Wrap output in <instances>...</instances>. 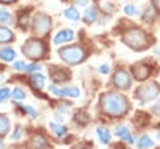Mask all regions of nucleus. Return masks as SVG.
<instances>
[{"instance_id": "f3484780", "label": "nucleus", "mask_w": 160, "mask_h": 149, "mask_svg": "<svg viewBox=\"0 0 160 149\" xmlns=\"http://www.w3.org/2000/svg\"><path fill=\"white\" fill-rule=\"evenodd\" d=\"M64 15H65V18L69 19V20H72V21L79 20V11H78L75 8H72V6L68 8V9L64 11Z\"/></svg>"}, {"instance_id": "423d86ee", "label": "nucleus", "mask_w": 160, "mask_h": 149, "mask_svg": "<svg viewBox=\"0 0 160 149\" xmlns=\"http://www.w3.org/2000/svg\"><path fill=\"white\" fill-rule=\"evenodd\" d=\"M159 91H160L159 86L155 83H150V84H146L144 86H140L136 90V96H138L139 100L145 103V101L155 99L159 95Z\"/></svg>"}, {"instance_id": "ea45409f", "label": "nucleus", "mask_w": 160, "mask_h": 149, "mask_svg": "<svg viewBox=\"0 0 160 149\" xmlns=\"http://www.w3.org/2000/svg\"><path fill=\"white\" fill-rule=\"evenodd\" d=\"M1 146H2V141L0 140V148H1Z\"/></svg>"}, {"instance_id": "f03ea898", "label": "nucleus", "mask_w": 160, "mask_h": 149, "mask_svg": "<svg viewBox=\"0 0 160 149\" xmlns=\"http://www.w3.org/2000/svg\"><path fill=\"white\" fill-rule=\"evenodd\" d=\"M124 41L132 49H145L149 45L148 35L140 29H130L124 34Z\"/></svg>"}, {"instance_id": "c756f323", "label": "nucleus", "mask_w": 160, "mask_h": 149, "mask_svg": "<svg viewBox=\"0 0 160 149\" xmlns=\"http://www.w3.org/2000/svg\"><path fill=\"white\" fill-rule=\"evenodd\" d=\"M24 110H25V113H26L28 115H30L31 118H35V116H36V110H35L32 106L26 105V106H24Z\"/></svg>"}, {"instance_id": "473e14b6", "label": "nucleus", "mask_w": 160, "mask_h": 149, "mask_svg": "<svg viewBox=\"0 0 160 149\" xmlns=\"http://www.w3.org/2000/svg\"><path fill=\"white\" fill-rule=\"evenodd\" d=\"M152 111H154L156 115H159V116H160V100H159V101L152 106Z\"/></svg>"}, {"instance_id": "0eeeda50", "label": "nucleus", "mask_w": 160, "mask_h": 149, "mask_svg": "<svg viewBox=\"0 0 160 149\" xmlns=\"http://www.w3.org/2000/svg\"><path fill=\"white\" fill-rule=\"evenodd\" d=\"M112 81H114V85H115L116 88L122 89V90L130 88V85H131V78H130L129 73L125 71V70H122V69H121V70H118V71L114 74Z\"/></svg>"}, {"instance_id": "aec40b11", "label": "nucleus", "mask_w": 160, "mask_h": 149, "mask_svg": "<svg viewBox=\"0 0 160 149\" xmlns=\"http://www.w3.org/2000/svg\"><path fill=\"white\" fill-rule=\"evenodd\" d=\"M0 23L1 24H11L12 23L11 14L4 9H0Z\"/></svg>"}, {"instance_id": "6ab92c4d", "label": "nucleus", "mask_w": 160, "mask_h": 149, "mask_svg": "<svg viewBox=\"0 0 160 149\" xmlns=\"http://www.w3.org/2000/svg\"><path fill=\"white\" fill-rule=\"evenodd\" d=\"M10 129V123L6 116L0 115V135H5Z\"/></svg>"}, {"instance_id": "412c9836", "label": "nucleus", "mask_w": 160, "mask_h": 149, "mask_svg": "<svg viewBox=\"0 0 160 149\" xmlns=\"http://www.w3.org/2000/svg\"><path fill=\"white\" fill-rule=\"evenodd\" d=\"M138 145H139V148H149V146H152V145H154V141H152L148 135H142V136L139 139Z\"/></svg>"}, {"instance_id": "b1692460", "label": "nucleus", "mask_w": 160, "mask_h": 149, "mask_svg": "<svg viewBox=\"0 0 160 149\" xmlns=\"http://www.w3.org/2000/svg\"><path fill=\"white\" fill-rule=\"evenodd\" d=\"M49 91H50L51 94H54L55 96H58V98H64V96H65L64 89L58 88V86H55V85H50V86H49Z\"/></svg>"}, {"instance_id": "393cba45", "label": "nucleus", "mask_w": 160, "mask_h": 149, "mask_svg": "<svg viewBox=\"0 0 160 149\" xmlns=\"http://www.w3.org/2000/svg\"><path fill=\"white\" fill-rule=\"evenodd\" d=\"M25 96H26V94H25V91L21 88H15L12 90V98L15 100H24Z\"/></svg>"}, {"instance_id": "9d476101", "label": "nucleus", "mask_w": 160, "mask_h": 149, "mask_svg": "<svg viewBox=\"0 0 160 149\" xmlns=\"http://www.w3.org/2000/svg\"><path fill=\"white\" fill-rule=\"evenodd\" d=\"M115 134H116L120 139H122L124 141H126V143H130V144L134 143V139H132L131 133H130L129 129H128L126 126H124V125H118V126L115 128Z\"/></svg>"}, {"instance_id": "6e6552de", "label": "nucleus", "mask_w": 160, "mask_h": 149, "mask_svg": "<svg viewBox=\"0 0 160 149\" xmlns=\"http://www.w3.org/2000/svg\"><path fill=\"white\" fill-rule=\"evenodd\" d=\"M149 74H150V68H149L148 65L141 64V65H136V66L132 68V75H134L135 79H138V80H144V79H146V78L149 76Z\"/></svg>"}, {"instance_id": "dca6fc26", "label": "nucleus", "mask_w": 160, "mask_h": 149, "mask_svg": "<svg viewBox=\"0 0 160 149\" xmlns=\"http://www.w3.org/2000/svg\"><path fill=\"white\" fill-rule=\"evenodd\" d=\"M31 84L36 89H41L44 86V84H45L44 75H41V74H32V76H31Z\"/></svg>"}, {"instance_id": "c85d7f7f", "label": "nucleus", "mask_w": 160, "mask_h": 149, "mask_svg": "<svg viewBox=\"0 0 160 149\" xmlns=\"http://www.w3.org/2000/svg\"><path fill=\"white\" fill-rule=\"evenodd\" d=\"M124 10H125V13H126L128 15H130V16H132V15H136V14H138V10H136V8H135L134 5H126Z\"/></svg>"}, {"instance_id": "2eb2a0df", "label": "nucleus", "mask_w": 160, "mask_h": 149, "mask_svg": "<svg viewBox=\"0 0 160 149\" xmlns=\"http://www.w3.org/2000/svg\"><path fill=\"white\" fill-rule=\"evenodd\" d=\"M14 39V34L10 29L0 26V43H8Z\"/></svg>"}, {"instance_id": "ddd939ff", "label": "nucleus", "mask_w": 160, "mask_h": 149, "mask_svg": "<svg viewBox=\"0 0 160 149\" xmlns=\"http://www.w3.org/2000/svg\"><path fill=\"white\" fill-rule=\"evenodd\" d=\"M96 19H98V13H96V9H95L94 6L88 8V9L85 10V13H84V20H85L86 23L91 24V23H94Z\"/></svg>"}, {"instance_id": "bb28decb", "label": "nucleus", "mask_w": 160, "mask_h": 149, "mask_svg": "<svg viewBox=\"0 0 160 149\" xmlns=\"http://www.w3.org/2000/svg\"><path fill=\"white\" fill-rule=\"evenodd\" d=\"M10 96V89L9 88H1L0 89V103L5 101Z\"/></svg>"}, {"instance_id": "e433bc0d", "label": "nucleus", "mask_w": 160, "mask_h": 149, "mask_svg": "<svg viewBox=\"0 0 160 149\" xmlns=\"http://www.w3.org/2000/svg\"><path fill=\"white\" fill-rule=\"evenodd\" d=\"M0 1H2V3H12L15 0H0Z\"/></svg>"}, {"instance_id": "cd10ccee", "label": "nucleus", "mask_w": 160, "mask_h": 149, "mask_svg": "<svg viewBox=\"0 0 160 149\" xmlns=\"http://www.w3.org/2000/svg\"><path fill=\"white\" fill-rule=\"evenodd\" d=\"M26 63L25 61H22V60H19V61H15L14 63V65H12V68L14 69H16V70H26Z\"/></svg>"}, {"instance_id": "2f4dec72", "label": "nucleus", "mask_w": 160, "mask_h": 149, "mask_svg": "<svg viewBox=\"0 0 160 149\" xmlns=\"http://www.w3.org/2000/svg\"><path fill=\"white\" fill-rule=\"evenodd\" d=\"M21 134H22L21 129H20V128H16L15 131H14V134H12V139H14V140H18V139L21 136Z\"/></svg>"}, {"instance_id": "4c0bfd02", "label": "nucleus", "mask_w": 160, "mask_h": 149, "mask_svg": "<svg viewBox=\"0 0 160 149\" xmlns=\"http://www.w3.org/2000/svg\"><path fill=\"white\" fill-rule=\"evenodd\" d=\"M158 139H159V141H160V133H158Z\"/></svg>"}, {"instance_id": "5701e85b", "label": "nucleus", "mask_w": 160, "mask_h": 149, "mask_svg": "<svg viewBox=\"0 0 160 149\" xmlns=\"http://www.w3.org/2000/svg\"><path fill=\"white\" fill-rule=\"evenodd\" d=\"M64 93H65V96H70V98H78L80 91L78 88L75 86H71V88H64Z\"/></svg>"}, {"instance_id": "58836bf2", "label": "nucleus", "mask_w": 160, "mask_h": 149, "mask_svg": "<svg viewBox=\"0 0 160 149\" xmlns=\"http://www.w3.org/2000/svg\"><path fill=\"white\" fill-rule=\"evenodd\" d=\"M156 53H158V54L160 55V49H156Z\"/></svg>"}, {"instance_id": "9b49d317", "label": "nucleus", "mask_w": 160, "mask_h": 149, "mask_svg": "<svg viewBox=\"0 0 160 149\" xmlns=\"http://www.w3.org/2000/svg\"><path fill=\"white\" fill-rule=\"evenodd\" d=\"M16 58V53L12 48L5 46L0 49V59H2L4 61H12Z\"/></svg>"}, {"instance_id": "1a4fd4ad", "label": "nucleus", "mask_w": 160, "mask_h": 149, "mask_svg": "<svg viewBox=\"0 0 160 149\" xmlns=\"http://www.w3.org/2000/svg\"><path fill=\"white\" fill-rule=\"evenodd\" d=\"M72 38H74V31H72V30H61V31H59V33L55 35L54 43H55L56 45H59V44L68 43V41L72 40Z\"/></svg>"}, {"instance_id": "f8f14e48", "label": "nucleus", "mask_w": 160, "mask_h": 149, "mask_svg": "<svg viewBox=\"0 0 160 149\" xmlns=\"http://www.w3.org/2000/svg\"><path fill=\"white\" fill-rule=\"evenodd\" d=\"M51 78L56 83H64V81H66L69 79V74L62 69H58V70L51 73Z\"/></svg>"}, {"instance_id": "7ed1b4c3", "label": "nucleus", "mask_w": 160, "mask_h": 149, "mask_svg": "<svg viewBox=\"0 0 160 149\" xmlns=\"http://www.w3.org/2000/svg\"><path fill=\"white\" fill-rule=\"evenodd\" d=\"M59 55L60 58L68 63V64H79L80 61H82L85 59V50L78 45H72V46H65L62 49L59 50Z\"/></svg>"}, {"instance_id": "4be33fe9", "label": "nucleus", "mask_w": 160, "mask_h": 149, "mask_svg": "<svg viewBox=\"0 0 160 149\" xmlns=\"http://www.w3.org/2000/svg\"><path fill=\"white\" fill-rule=\"evenodd\" d=\"M75 120H76L80 125H85V124H88V121H89V116H88V114L84 113V111H78V113L75 114Z\"/></svg>"}, {"instance_id": "c9c22d12", "label": "nucleus", "mask_w": 160, "mask_h": 149, "mask_svg": "<svg viewBox=\"0 0 160 149\" xmlns=\"http://www.w3.org/2000/svg\"><path fill=\"white\" fill-rule=\"evenodd\" d=\"M154 1V5H155V8L158 9V10H160V0H152Z\"/></svg>"}, {"instance_id": "a211bd4d", "label": "nucleus", "mask_w": 160, "mask_h": 149, "mask_svg": "<svg viewBox=\"0 0 160 149\" xmlns=\"http://www.w3.org/2000/svg\"><path fill=\"white\" fill-rule=\"evenodd\" d=\"M49 126L51 128V130L58 135V136H62V135H65L66 134V128L65 126H62V125H59V124H56V123H50L49 124Z\"/></svg>"}, {"instance_id": "f257e3e1", "label": "nucleus", "mask_w": 160, "mask_h": 149, "mask_svg": "<svg viewBox=\"0 0 160 149\" xmlns=\"http://www.w3.org/2000/svg\"><path fill=\"white\" fill-rule=\"evenodd\" d=\"M100 105L104 113L111 116H120L128 110V100L116 93H106L101 95Z\"/></svg>"}, {"instance_id": "20e7f679", "label": "nucleus", "mask_w": 160, "mask_h": 149, "mask_svg": "<svg viewBox=\"0 0 160 149\" xmlns=\"http://www.w3.org/2000/svg\"><path fill=\"white\" fill-rule=\"evenodd\" d=\"M22 53L30 59H40L45 54V45L39 39H30L24 44Z\"/></svg>"}, {"instance_id": "39448f33", "label": "nucleus", "mask_w": 160, "mask_h": 149, "mask_svg": "<svg viewBox=\"0 0 160 149\" xmlns=\"http://www.w3.org/2000/svg\"><path fill=\"white\" fill-rule=\"evenodd\" d=\"M32 28H34V31H35L36 35L44 36L49 33V30L51 28V20L45 14H36L35 18H34Z\"/></svg>"}, {"instance_id": "f704fd0d", "label": "nucleus", "mask_w": 160, "mask_h": 149, "mask_svg": "<svg viewBox=\"0 0 160 149\" xmlns=\"http://www.w3.org/2000/svg\"><path fill=\"white\" fill-rule=\"evenodd\" d=\"M75 1H76V4L80 5V6H85V5H88V0H75Z\"/></svg>"}, {"instance_id": "72a5a7b5", "label": "nucleus", "mask_w": 160, "mask_h": 149, "mask_svg": "<svg viewBox=\"0 0 160 149\" xmlns=\"http://www.w3.org/2000/svg\"><path fill=\"white\" fill-rule=\"evenodd\" d=\"M99 71H100L101 74H108V73H109V66H108L106 64H104V65H101V66L99 68Z\"/></svg>"}, {"instance_id": "4468645a", "label": "nucleus", "mask_w": 160, "mask_h": 149, "mask_svg": "<svg viewBox=\"0 0 160 149\" xmlns=\"http://www.w3.org/2000/svg\"><path fill=\"white\" fill-rule=\"evenodd\" d=\"M96 133H98V135H99V140H100L102 144H108V143L110 141V133H109V130H108L106 128L99 126V128L96 129Z\"/></svg>"}, {"instance_id": "a878e982", "label": "nucleus", "mask_w": 160, "mask_h": 149, "mask_svg": "<svg viewBox=\"0 0 160 149\" xmlns=\"http://www.w3.org/2000/svg\"><path fill=\"white\" fill-rule=\"evenodd\" d=\"M31 144H32L34 146H45L48 143H46V140H45L42 136L35 135V136L32 138V141H31Z\"/></svg>"}, {"instance_id": "7c9ffc66", "label": "nucleus", "mask_w": 160, "mask_h": 149, "mask_svg": "<svg viewBox=\"0 0 160 149\" xmlns=\"http://www.w3.org/2000/svg\"><path fill=\"white\" fill-rule=\"evenodd\" d=\"M40 69H41V66L39 64H30L26 66V71H29V73H34V71H38Z\"/></svg>"}]
</instances>
